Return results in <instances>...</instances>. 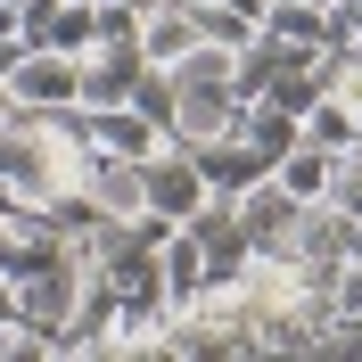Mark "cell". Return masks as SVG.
<instances>
[{
  "label": "cell",
  "mask_w": 362,
  "mask_h": 362,
  "mask_svg": "<svg viewBox=\"0 0 362 362\" xmlns=\"http://www.w3.org/2000/svg\"><path fill=\"white\" fill-rule=\"evenodd\" d=\"M140 173H148V214H165V223H189V214L214 198L198 148H181V140H165L157 157H140Z\"/></svg>",
  "instance_id": "cell-1"
},
{
  "label": "cell",
  "mask_w": 362,
  "mask_h": 362,
  "mask_svg": "<svg viewBox=\"0 0 362 362\" xmlns=\"http://www.w3.org/2000/svg\"><path fill=\"white\" fill-rule=\"evenodd\" d=\"M8 107H33V115H49V107H83V58L33 42V49L17 58V74H8Z\"/></svg>",
  "instance_id": "cell-2"
},
{
  "label": "cell",
  "mask_w": 362,
  "mask_h": 362,
  "mask_svg": "<svg viewBox=\"0 0 362 362\" xmlns=\"http://www.w3.org/2000/svg\"><path fill=\"white\" fill-rule=\"evenodd\" d=\"M83 189H90V206H99L107 223H140V214H148V173H140V157H107V148H90Z\"/></svg>",
  "instance_id": "cell-3"
},
{
  "label": "cell",
  "mask_w": 362,
  "mask_h": 362,
  "mask_svg": "<svg viewBox=\"0 0 362 362\" xmlns=\"http://www.w3.org/2000/svg\"><path fill=\"white\" fill-rule=\"evenodd\" d=\"M230 214H239V230H247L255 255H264V247H288V239H296L305 198H288V189H280V173H264V181H247V189L230 198Z\"/></svg>",
  "instance_id": "cell-4"
},
{
  "label": "cell",
  "mask_w": 362,
  "mask_h": 362,
  "mask_svg": "<svg viewBox=\"0 0 362 362\" xmlns=\"http://www.w3.org/2000/svg\"><path fill=\"white\" fill-rule=\"evenodd\" d=\"M239 90H181L173 99V115H165V132L181 140V148H214V140H230L239 132Z\"/></svg>",
  "instance_id": "cell-5"
},
{
  "label": "cell",
  "mask_w": 362,
  "mask_h": 362,
  "mask_svg": "<svg viewBox=\"0 0 362 362\" xmlns=\"http://www.w3.org/2000/svg\"><path fill=\"white\" fill-rule=\"evenodd\" d=\"M140 74H148V49L140 42H99L83 58V107H124L140 90Z\"/></svg>",
  "instance_id": "cell-6"
},
{
  "label": "cell",
  "mask_w": 362,
  "mask_h": 362,
  "mask_svg": "<svg viewBox=\"0 0 362 362\" xmlns=\"http://www.w3.org/2000/svg\"><path fill=\"white\" fill-rule=\"evenodd\" d=\"M90 140H99L107 157H157L173 132H165V115H157V107L124 99V107H90Z\"/></svg>",
  "instance_id": "cell-7"
},
{
  "label": "cell",
  "mask_w": 362,
  "mask_h": 362,
  "mask_svg": "<svg viewBox=\"0 0 362 362\" xmlns=\"http://www.w3.org/2000/svg\"><path fill=\"white\" fill-rule=\"evenodd\" d=\"M206 42V25L189 0H157L148 17H140V49H148V66H173V58H189V49Z\"/></svg>",
  "instance_id": "cell-8"
},
{
  "label": "cell",
  "mask_w": 362,
  "mask_h": 362,
  "mask_svg": "<svg viewBox=\"0 0 362 362\" xmlns=\"http://www.w3.org/2000/svg\"><path fill=\"white\" fill-rule=\"evenodd\" d=\"M198 165H206V181H214V198H239L247 181L272 173V157L255 148L247 132H230V140H214V148H198Z\"/></svg>",
  "instance_id": "cell-9"
},
{
  "label": "cell",
  "mask_w": 362,
  "mask_h": 362,
  "mask_svg": "<svg viewBox=\"0 0 362 362\" xmlns=\"http://www.w3.org/2000/svg\"><path fill=\"white\" fill-rule=\"evenodd\" d=\"M42 49H66V58H90L99 49V0H58L42 25H33Z\"/></svg>",
  "instance_id": "cell-10"
},
{
  "label": "cell",
  "mask_w": 362,
  "mask_h": 362,
  "mask_svg": "<svg viewBox=\"0 0 362 362\" xmlns=\"http://www.w3.org/2000/svg\"><path fill=\"white\" fill-rule=\"evenodd\" d=\"M272 173H280V189H288V198H305V206H321L329 189H338V157H329V148H313V140H296Z\"/></svg>",
  "instance_id": "cell-11"
},
{
  "label": "cell",
  "mask_w": 362,
  "mask_h": 362,
  "mask_svg": "<svg viewBox=\"0 0 362 362\" xmlns=\"http://www.w3.org/2000/svg\"><path fill=\"white\" fill-rule=\"evenodd\" d=\"M165 296H173V313L206 296V239H198L189 223H181L173 239H165Z\"/></svg>",
  "instance_id": "cell-12"
},
{
  "label": "cell",
  "mask_w": 362,
  "mask_h": 362,
  "mask_svg": "<svg viewBox=\"0 0 362 362\" xmlns=\"http://www.w3.org/2000/svg\"><path fill=\"white\" fill-rule=\"evenodd\" d=\"M305 140H313V148H329V157H346V148L362 140V115L346 107L338 90H321L313 107H305Z\"/></svg>",
  "instance_id": "cell-13"
},
{
  "label": "cell",
  "mask_w": 362,
  "mask_h": 362,
  "mask_svg": "<svg viewBox=\"0 0 362 362\" xmlns=\"http://www.w3.org/2000/svg\"><path fill=\"white\" fill-rule=\"evenodd\" d=\"M198 25H206V42H223V49H247L255 33H264V25H255L247 8H230V0H206V8H198Z\"/></svg>",
  "instance_id": "cell-14"
},
{
  "label": "cell",
  "mask_w": 362,
  "mask_h": 362,
  "mask_svg": "<svg viewBox=\"0 0 362 362\" xmlns=\"http://www.w3.org/2000/svg\"><path fill=\"white\" fill-rule=\"evenodd\" d=\"M329 305H338V321H362V255H346L338 280H329Z\"/></svg>",
  "instance_id": "cell-15"
},
{
  "label": "cell",
  "mask_w": 362,
  "mask_h": 362,
  "mask_svg": "<svg viewBox=\"0 0 362 362\" xmlns=\"http://www.w3.org/2000/svg\"><path fill=\"white\" fill-rule=\"evenodd\" d=\"M329 198H338L346 214H354V223H362V140H354V148H346V157H338V189H329Z\"/></svg>",
  "instance_id": "cell-16"
},
{
  "label": "cell",
  "mask_w": 362,
  "mask_h": 362,
  "mask_svg": "<svg viewBox=\"0 0 362 362\" xmlns=\"http://www.w3.org/2000/svg\"><path fill=\"white\" fill-rule=\"evenodd\" d=\"M329 42H362V0H338L329 8Z\"/></svg>",
  "instance_id": "cell-17"
},
{
  "label": "cell",
  "mask_w": 362,
  "mask_h": 362,
  "mask_svg": "<svg viewBox=\"0 0 362 362\" xmlns=\"http://www.w3.org/2000/svg\"><path fill=\"white\" fill-rule=\"evenodd\" d=\"M0 321H17V272L0 264Z\"/></svg>",
  "instance_id": "cell-18"
},
{
  "label": "cell",
  "mask_w": 362,
  "mask_h": 362,
  "mask_svg": "<svg viewBox=\"0 0 362 362\" xmlns=\"http://www.w3.org/2000/svg\"><path fill=\"white\" fill-rule=\"evenodd\" d=\"M25 49H33V42H0V90H8V74H17V58H25Z\"/></svg>",
  "instance_id": "cell-19"
},
{
  "label": "cell",
  "mask_w": 362,
  "mask_h": 362,
  "mask_svg": "<svg viewBox=\"0 0 362 362\" xmlns=\"http://www.w3.org/2000/svg\"><path fill=\"white\" fill-rule=\"evenodd\" d=\"M8 214H17V189H8V181H0V223H8Z\"/></svg>",
  "instance_id": "cell-20"
},
{
  "label": "cell",
  "mask_w": 362,
  "mask_h": 362,
  "mask_svg": "<svg viewBox=\"0 0 362 362\" xmlns=\"http://www.w3.org/2000/svg\"><path fill=\"white\" fill-rule=\"evenodd\" d=\"M305 8H338V0H305Z\"/></svg>",
  "instance_id": "cell-21"
}]
</instances>
